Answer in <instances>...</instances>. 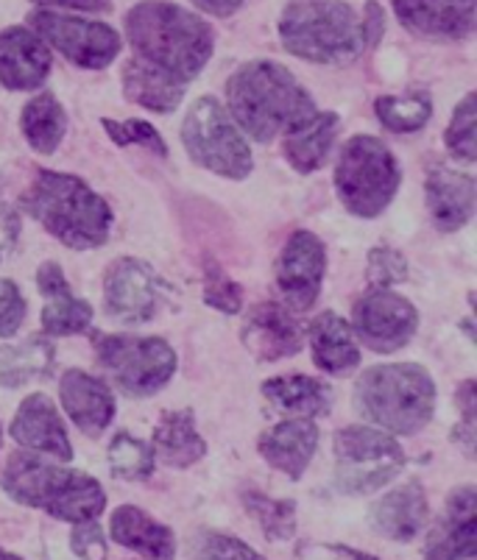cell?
<instances>
[{"instance_id":"obj_1","label":"cell","mask_w":477,"mask_h":560,"mask_svg":"<svg viewBox=\"0 0 477 560\" xmlns=\"http://www.w3.org/2000/svg\"><path fill=\"white\" fill-rule=\"evenodd\" d=\"M126 39L135 59L190 84L210 62L216 50V32L201 14L167 3L143 0L126 14Z\"/></svg>"},{"instance_id":"obj_2","label":"cell","mask_w":477,"mask_h":560,"mask_svg":"<svg viewBox=\"0 0 477 560\" xmlns=\"http://www.w3.org/2000/svg\"><path fill=\"white\" fill-rule=\"evenodd\" d=\"M226 112L255 142H271L307 120L316 104L286 65L271 59L246 62L226 81Z\"/></svg>"},{"instance_id":"obj_3","label":"cell","mask_w":477,"mask_h":560,"mask_svg":"<svg viewBox=\"0 0 477 560\" xmlns=\"http://www.w3.org/2000/svg\"><path fill=\"white\" fill-rule=\"evenodd\" d=\"M28 215L62 246L88 252L109 241L112 210L109 203L84 179L59 171H39L32 187L20 198Z\"/></svg>"},{"instance_id":"obj_4","label":"cell","mask_w":477,"mask_h":560,"mask_svg":"<svg viewBox=\"0 0 477 560\" xmlns=\"http://www.w3.org/2000/svg\"><path fill=\"white\" fill-rule=\"evenodd\" d=\"M0 488L18 505L37 508L59 522L98 518L106 508V491L95 477L68 466H56L37 452H14L9 457Z\"/></svg>"},{"instance_id":"obj_5","label":"cell","mask_w":477,"mask_h":560,"mask_svg":"<svg viewBox=\"0 0 477 560\" xmlns=\"http://www.w3.org/2000/svg\"><path fill=\"white\" fill-rule=\"evenodd\" d=\"M354 410L388 435H416L435 416V382L416 363L372 365L354 382Z\"/></svg>"},{"instance_id":"obj_6","label":"cell","mask_w":477,"mask_h":560,"mask_svg":"<svg viewBox=\"0 0 477 560\" xmlns=\"http://www.w3.org/2000/svg\"><path fill=\"white\" fill-rule=\"evenodd\" d=\"M279 39L288 54L329 68L354 62L367 50L358 12L344 0H291L279 14Z\"/></svg>"},{"instance_id":"obj_7","label":"cell","mask_w":477,"mask_h":560,"mask_svg":"<svg viewBox=\"0 0 477 560\" xmlns=\"http://www.w3.org/2000/svg\"><path fill=\"white\" fill-rule=\"evenodd\" d=\"M403 182L397 156L383 140L354 135L335 165V192L354 218H377L391 207Z\"/></svg>"},{"instance_id":"obj_8","label":"cell","mask_w":477,"mask_h":560,"mask_svg":"<svg viewBox=\"0 0 477 560\" xmlns=\"http://www.w3.org/2000/svg\"><path fill=\"white\" fill-rule=\"evenodd\" d=\"M182 145L196 165L218 173L223 179L241 182L255 171L246 137L235 126L230 112L223 109L221 101L212 95L193 101L187 109L182 124Z\"/></svg>"},{"instance_id":"obj_9","label":"cell","mask_w":477,"mask_h":560,"mask_svg":"<svg viewBox=\"0 0 477 560\" xmlns=\"http://www.w3.org/2000/svg\"><path fill=\"white\" fill-rule=\"evenodd\" d=\"M335 488L349 497H367L388 486L403 471L405 452L397 438L377 427H344L333 438Z\"/></svg>"},{"instance_id":"obj_10","label":"cell","mask_w":477,"mask_h":560,"mask_svg":"<svg viewBox=\"0 0 477 560\" xmlns=\"http://www.w3.org/2000/svg\"><path fill=\"white\" fill-rule=\"evenodd\" d=\"M95 360L120 394L143 399L165 388L176 374V351L162 338L140 335H98Z\"/></svg>"},{"instance_id":"obj_11","label":"cell","mask_w":477,"mask_h":560,"mask_svg":"<svg viewBox=\"0 0 477 560\" xmlns=\"http://www.w3.org/2000/svg\"><path fill=\"white\" fill-rule=\"evenodd\" d=\"M28 23H32L28 28L37 32L48 48L59 50L75 68H109L124 48L120 34L98 20L73 18V14H62L56 9H37L28 14Z\"/></svg>"},{"instance_id":"obj_12","label":"cell","mask_w":477,"mask_h":560,"mask_svg":"<svg viewBox=\"0 0 477 560\" xmlns=\"http://www.w3.org/2000/svg\"><path fill=\"white\" fill-rule=\"evenodd\" d=\"M354 340L380 354H394L414 340L419 329V310L391 288H372L354 302Z\"/></svg>"},{"instance_id":"obj_13","label":"cell","mask_w":477,"mask_h":560,"mask_svg":"<svg viewBox=\"0 0 477 560\" xmlns=\"http://www.w3.org/2000/svg\"><path fill=\"white\" fill-rule=\"evenodd\" d=\"M162 302V282L149 262L120 257L104 273V310L120 324H146Z\"/></svg>"},{"instance_id":"obj_14","label":"cell","mask_w":477,"mask_h":560,"mask_svg":"<svg viewBox=\"0 0 477 560\" xmlns=\"http://www.w3.org/2000/svg\"><path fill=\"white\" fill-rule=\"evenodd\" d=\"M327 273V248L316 234L299 229L288 237L277 262V284L288 307L304 313L316 304Z\"/></svg>"},{"instance_id":"obj_15","label":"cell","mask_w":477,"mask_h":560,"mask_svg":"<svg viewBox=\"0 0 477 560\" xmlns=\"http://www.w3.org/2000/svg\"><path fill=\"white\" fill-rule=\"evenodd\" d=\"M54 56L37 32L12 25L0 32V84L14 93L39 90L48 81Z\"/></svg>"},{"instance_id":"obj_16","label":"cell","mask_w":477,"mask_h":560,"mask_svg":"<svg viewBox=\"0 0 477 560\" xmlns=\"http://www.w3.org/2000/svg\"><path fill=\"white\" fill-rule=\"evenodd\" d=\"M477 552V491L461 486L446 499L439 524L430 529L424 560H472Z\"/></svg>"},{"instance_id":"obj_17","label":"cell","mask_w":477,"mask_h":560,"mask_svg":"<svg viewBox=\"0 0 477 560\" xmlns=\"http://www.w3.org/2000/svg\"><path fill=\"white\" fill-rule=\"evenodd\" d=\"M243 346L248 354H255L263 363H277V360L296 358L304 346V335L299 320L274 302H263L248 310L241 329Z\"/></svg>"},{"instance_id":"obj_18","label":"cell","mask_w":477,"mask_h":560,"mask_svg":"<svg viewBox=\"0 0 477 560\" xmlns=\"http://www.w3.org/2000/svg\"><path fill=\"white\" fill-rule=\"evenodd\" d=\"M394 14L428 39L458 43L475 34V0H394Z\"/></svg>"},{"instance_id":"obj_19","label":"cell","mask_w":477,"mask_h":560,"mask_svg":"<svg viewBox=\"0 0 477 560\" xmlns=\"http://www.w3.org/2000/svg\"><path fill=\"white\" fill-rule=\"evenodd\" d=\"M9 435L28 452H43L62 463L73 460V446H70L62 416L45 394H32L20 401Z\"/></svg>"},{"instance_id":"obj_20","label":"cell","mask_w":477,"mask_h":560,"mask_svg":"<svg viewBox=\"0 0 477 560\" xmlns=\"http://www.w3.org/2000/svg\"><path fill=\"white\" fill-rule=\"evenodd\" d=\"M37 288L45 299L43 332L45 338H70L88 332L93 324V307L70 290L59 262H43L37 271Z\"/></svg>"},{"instance_id":"obj_21","label":"cell","mask_w":477,"mask_h":560,"mask_svg":"<svg viewBox=\"0 0 477 560\" xmlns=\"http://www.w3.org/2000/svg\"><path fill=\"white\" fill-rule=\"evenodd\" d=\"M59 401L88 438H98L115 419V394L109 385L81 369L65 371L59 380Z\"/></svg>"},{"instance_id":"obj_22","label":"cell","mask_w":477,"mask_h":560,"mask_svg":"<svg viewBox=\"0 0 477 560\" xmlns=\"http://www.w3.org/2000/svg\"><path fill=\"white\" fill-rule=\"evenodd\" d=\"M428 522V493H424L422 482L416 480L391 488L388 493H383L372 505V527L383 538H391V541L397 544H408L416 536H422Z\"/></svg>"},{"instance_id":"obj_23","label":"cell","mask_w":477,"mask_h":560,"mask_svg":"<svg viewBox=\"0 0 477 560\" xmlns=\"http://www.w3.org/2000/svg\"><path fill=\"white\" fill-rule=\"evenodd\" d=\"M428 212L439 232H458L475 218V176L450 167H433L424 182Z\"/></svg>"},{"instance_id":"obj_24","label":"cell","mask_w":477,"mask_h":560,"mask_svg":"<svg viewBox=\"0 0 477 560\" xmlns=\"http://www.w3.org/2000/svg\"><path fill=\"white\" fill-rule=\"evenodd\" d=\"M318 450V427L311 419H288L271 427L257 441V452L271 468L282 471L291 480L307 471Z\"/></svg>"},{"instance_id":"obj_25","label":"cell","mask_w":477,"mask_h":560,"mask_svg":"<svg viewBox=\"0 0 477 560\" xmlns=\"http://www.w3.org/2000/svg\"><path fill=\"white\" fill-rule=\"evenodd\" d=\"M109 536L120 547L131 549L146 560H174L176 536L167 524L156 522L137 505H120L109 518Z\"/></svg>"},{"instance_id":"obj_26","label":"cell","mask_w":477,"mask_h":560,"mask_svg":"<svg viewBox=\"0 0 477 560\" xmlns=\"http://www.w3.org/2000/svg\"><path fill=\"white\" fill-rule=\"evenodd\" d=\"M307 338H311L313 363L324 374H349L360 365V346L352 327L335 310H324L311 320Z\"/></svg>"},{"instance_id":"obj_27","label":"cell","mask_w":477,"mask_h":560,"mask_svg":"<svg viewBox=\"0 0 477 560\" xmlns=\"http://www.w3.org/2000/svg\"><path fill=\"white\" fill-rule=\"evenodd\" d=\"M341 117L335 112H313L307 120L282 135V154L296 173H316L327 165Z\"/></svg>"},{"instance_id":"obj_28","label":"cell","mask_w":477,"mask_h":560,"mask_svg":"<svg viewBox=\"0 0 477 560\" xmlns=\"http://www.w3.org/2000/svg\"><path fill=\"white\" fill-rule=\"evenodd\" d=\"M154 457L171 468H190L207 455V441L196 430L193 410H171L154 430Z\"/></svg>"},{"instance_id":"obj_29","label":"cell","mask_w":477,"mask_h":560,"mask_svg":"<svg viewBox=\"0 0 477 560\" xmlns=\"http://www.w3.org/2000/svg\"><path fill=\"white\" fill-rule=\"evenodd\" d=\"M185 86L174 75L162 73V70L143 65L140 59L131 56L124 65V93L131 104L143 106V109L156 112V115H171L179 109L185 98Z\"/></svg>"},{"instance_id":"obj_30","label":"cell","mask_w":477,"mask_h":560,"mask_svg":"<svg viewBox=\"0 0 477 560\" xmlns=\"http://www.w3.org/2000/svg\"><path fill=\"white\" fill-rule=\"evenodd\" d=\"M263 396L277 410L291 412L296 419H318V416H327L333 407V388L327 382L304 374L274 376L263 385Z\"/></svg>"},{"instance_id":"obj_31","label":"cell","mask_w":477,"mask_h":560,"mask_svg":"<svg viewBox=\"0 0 477 560\" xmlns=\"http://www.w3.org/2000/svg\"><path fill=\"white\" fill-rule=\"evenodd\" d=\"M54 363L56 349L45 335L0 346V388H23L28 382L45 380Z\"/></svg>"},{"instance_id":"obj_32","label":"cell","mask_w":477,"mask_h":560,"mask_svg":"<svg viewBox=\"0 0 477 560\" xmlns=\"http://www.w3.org/2000/svg\"><path fill=\"white\" fill-rule=\"evenodd\" d=\"M20 129H23L25 142H28L37 154H54V151L62 145L65 131H68L65 106L59 104V98H56L54 93L34 95V98L23 106Z\"/></svg>"},{"instance_id":"obj_33","label":"cell","mask_w":477,"mask_h":560,"mask_svg":"<svg viewBox=\"0 0 477 560\" xmlns=\"http://www.w3.org/2000/svg\"><path fill=\"white\" fill-rule=\"evenodd\" d=\"M377 120L394 135H414L422 131L433 117V98L428 93H408V95H380L374 101Z\"/></svg>"},{"instance_id":"obj_34","label":"cell","mask_w":477,"mask_h":560,"mask_svg":"<svg viewBox=\"0 0 477 560\" xmlns=\"http://www.w3.org/2000/svg\"><path fill=\"white\" fill-rule=\"evenodd\" d=\"M243 505L248 516L260 524L268 541H291L296 536V502L274 499L263 491H243Z\"/></svg>"},{"instance_id":"obj_35","label":"cell","mask_w":477,"mask_h":560,"mask_svg":"<svg viewBox=\"0 0 477 560\" xmlns=\"http://www.w3.org/2000/svg\"><path fill=\"white\" fill-rule=\"evenodd\" d=\"M106 460H109V471L115 480L143 482L154 475L156 457L146 441L135 438L131 432H118V435L112 438Z\"/></svg>"},{"instance_id":"obj_36","label":"cell","mask_w":477,"mask_h":560,"mask_svg":"<svg viewBox=\"0 0 477 560\" xmlns=\"http://www.w3.org/2000/svg\"><path fill=\"white\" fill-rule=\"evenodd\" d=\"M477 101L475 93L466 95L453 112V120L446 126L444 142L450 154L458 156L461 162H475L477 160Z\"/></svg>"},{"instance_id":"obj_37","label":"cell","mask_w":477,"mask_h":560,"mask_svg":"<svg viewBox=\"0 0 477 560\" xmlns=\"http://www.w3.org/2000/svg\"><path fill=\"white\" fill-rule=\"evenodd\" d=\"M190 560H266L255 547H248L237 536L205 529L193 538Z\"/></svg>"},{"instance_id":"obj_38","label":"cell","mask_w":477,"mask_h":560,"mask_svg":"<svg viewBox=\"0 0 477 560\" xmlns=\"http://www.w3.org/2000/svg\"><path fill=\"white\" fill-rule=\"evenodd\" d=\"M205 304L223 315L243 310V288L218 262L205 265Z\"/></svg>"},{"instance_id":"obj_39","label":"cell","mask_w":477,"mask_h":560,"mask_svg":"<svg viewBox=\"0 0 477 560\" xmlns=\"http://www.w3.org/2000/svg\"><path fill=\"white\" fill-rule=\"evenodd\" d=\"M101 126H104V131L109 135V140L115 142V145H143L151 154L167 156V142L162 140L160 131L151 124H146V120H137L135 117V120H120L118 124V120L104 117Z\"/></svg>"},{"instance_id":"obj_40","label":"cell","mask_w":477,"mask_h":560,"mask_svg":"<svg viewBox=\"0 0 477 560\" xmlns=\"http://www.w3.org/2000/svg\"><path fill=\"white\" fill-rule=\"evenodd\" d=\"M408 259L391 246H374L369 252V279L374 288H394L408 279Z\"/></svg>"},{"instance_id":"obj_41","label":"cell","mask_w":477,"mask_h":560,"mask_svg":"<svg viewBox=\"0 0 477 560\" xmlns=\"http://www.w3.org/2000/svg\"><path fill=\"white\" fill-rule=\"evenodd\" d=\"M28 304L25 296L20 293L18 282L0 277V338H12L23 327Z\"/></svg>"},{"instance_id":"obj_42","label":"cell","mask_w":477,"mask_h":560,"mask_svg":"<svg viewBox=\"0 0 477 560\" xmlns=\"http://www.w3.org/2000/svg\"><path fill=\"white\" fill-rule=\"evenodd\" d=\"M70 549H73V555L79 560H106V536L104 529H101L98 518L73 524Z\"/></svg>"},{"instance_id":"obj_43","label":"cell","mask_w":477,"mask_h":560,"mask_svg":"<svg viewBox=\"0 0 477 560\" xmlns=\"http://www.w3.org/2000/svg\"><path fill=\"white\" fill-rule=\"evenodd\" d=\"M458 407H461V424L455 427L453 441H458L466 452H475V432H477V390H475V380H466L464 385L458 388Z\"/></svg>"},{"instance_id":"obj_44","label":"cell","mask_w":477,"mask_h":560,"mask_svg":"<svg viewBox=\"0 0 477 560\" xmlns=\"http://www.w3.org/2000/svg\"><path fill=\"white\" fill-rule=\"evenodd\" d=\"M20 237V215L12 203L0 198V259H7L14 252Z\"/></svg>"},{"instance_id":"obj_45","label":"cell","mask_w":477,"mask_h":560,"mask_svg":"<svg viewBox=\"0 0 477 560\" xmlns=\"http://www.w3.org/2000/svg\"><path fill=\"white\" fill-rule=\"evenodd\" d=\"M360 28H363V43H367V48L380 45V39L385 34V12L377 0H367V18L360 20Z\"/></svg>"},{"instance_id":"obj_46","label":"cell","mask_w":477,"mask_h":560,"mask_svg":"<svg viewBox=\"0 0 477 560\" xmlns=\"http://www.w3.org/2000/svg\"><path fill=\"white\" fill-rule=\"evenodd\" d=\"M45 9H79V12H109L112 0H32Z\"/></svg>"},{"instance_id":"obj_47","label":"cell","mask_w":477,"mask_h":560,"mask_svg":"<svg viewBox=\"0 0 477 560\" xmlns=\"http://www.w3.org/2000/svg\"><path fill=\"white\" fill-rule=\"evenodd\" d=\"M190 3L199 9V12L216 14V18H230V14H235L246 0H190Z\"/></svg>"},{"instance_id":"obj_48","label":"cell","mask_w":477,"mask_h":560,"mask_svg":"<svg viewBox=\"0 0 477 560\" xmlns=\"http://www.w3.org/2000/svg\"><path fill=\"white\" fill-rule=\"evenodd\" d=\"M329 549L338 555V560H380V558H374V555L360 552V549H352V547H329Z\"/></svg>"},{"instance_id":"obj_49","label":"cell","mask_w":477,"mask_h":560,"mask_svg":"<svg viewBox=\"0 0 477 560\" xmlns=\"http://www.w3.org/2000/svg\"><path fill=\"white\" fill-rule=\"evenodd\" d=\"M0 560H25V558H20V555H14V552H7V549L0 547Z\"/></svg>"},{"instance_id":"obj_50","label":"cell","mask_w":477,"mask_h":560,"mask_svg":"<svg viewBox=\"0 0 477 560\" xmlns=\"http://www.w3.org/2000/svg\"><path fill=\"white\" fill-rule=\"evenodd\" d=\"M0 446H3V430H0Z\"/></svg>"}]
</instances>
